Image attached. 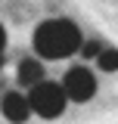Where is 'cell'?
Listing matches in <instances>:
<instances>
[{"label":"cell","instance_id":"obj_1","mask_svg":"<svg viewBox=\"0 0 118 124\" xmlns=\"http://www.w3.org/2000/svg\"><path fill=\"white\" fill-rule=\"evenodd\" d=\"M34 53L41 59H68L81 46V28L72 19H44L34 28Z\"/></svg>","mask_w":118,"mask_h":124},{"label":"cell","instance_id":"obj_2","mask_svg":"<svg viewBox=\"0 0 118 124\" xmlns=\"http://www.w3.org/2000/svg\"><path fill=\"white\" fill-rule=\"evenodd\" d=\"M28 102H31V112L37 115V118H47V121H53V118H62L65 115V108H68V93L62 84L56 81H37L34 87H28Z\"/></svg>","mask_w":118,"mask_h":124},{"label":"cell","instance_id":"obj_3","mask_svg":"<svg viewBox=\"0 0 118 124\" xmlns=\"http://www.w3.org/2000/svg\"><path fill=\"white\" fill-rule=\"evenodd\" d=\"M62 87H65V93H68L72 102H81L84 106V102H90L96 96V78H93V71L87 65H72L65 71V78H62Z\"/></svg>","mask_w":118,"mask_h":124},{"label":"cell","instance_id":"obj_4","mask_svg":"<svg viewBox=\"0 0 118 124\" xmlns=\"http://www.w3.org/2000/svg\"><path fill=\"white\" fill-rule=\"evenodd\" d=\"M0 112L9 124H25L31 118V102H28V93H19V90H3L0 93Z\"/></svg>","mask_w":118,"mask_h":124},{"label":"cell","instance_id":"obj_5","mask_svg":"<svg viewBox=\"0 0 118 124\" xmlns=\"http://www.w3.org/2000/svg\"><path fill=\"white\" fill-rule=\"evenodd\" d=\"M44 62L41 56H25V59H19V68H16V81H19V87H34L37 81H44Z\"/></svg>","mask_w":118,"mask_h":124},{"label":"cell","instance_id":"obj_6","mask_svg":"<svg viewBox=\"0 0 118 124\" xmlns=\"http://www.w3.org/2000/svg\"><path fill=\"white\" fill-rule=\"evenodd\" d=\"M100 71H118V46H103L96 56Z\"/></svg>","mask_w":118,"mask_h":124},{"label":"cell","instance_id":"obj_7","mask_svg":"<svg viewBox=\"0 0 118 124\" xmlns=\"http://www.w3.org/2000/svg\"><path fill=\"white\" fill-rule=\"evenodd\" d=\"M100 50H103V40L90 37V40H81V46H78V56H84V62H87V59H96V56H100Z\"/></svg>","mask_w":118,"mask_h":124},{"label":"cell","instance_id":"obj_8","mask_svg":"<svg viewBox=\"0 0 118 124\" xmlns=\"http://www.w3.org/2000/svg\"><path fill=\"white\" fill-rule=\"evenodd\" d=\"M3 46H6V28L0 25V53H3Z\"/></svg>","mask_w":118,"mask_h":124}]
</instances>
